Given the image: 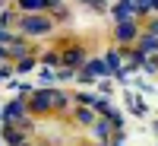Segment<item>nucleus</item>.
Returning a JSON list of instances; mask_svg holds the SVG:
<instances>
[{"label": "nucleus", "mask_w": 158, "mask_h": 146, "mask_svg": "<svg viewBox=\"0 0 158 146\" xmlns=\"http://www.w3.org/2000/svg\"><path fill=\"white\" fill-rule=\"evenodd\" d=\"M133 13H136V3H133V0H120V3L114 7V19H117V22H130Z\"/></svg>", "instance_id": "obj_1"}, {"label": "nucleus", "mask_w": 158, "mask_h": 146, "mask_svg": "<svg viewBox=\"0 0 158 146\" xmlns=\"http://www.w3.org/2000/svg\"><path fill=\"white\" fill-rule=\"evenodd\" d=\"M54 102H63V99H60V95H54V92H38L35 102H32V108H35V111H44V108H51Z\"/></svg>", "instance_id": "obj_2"}, {"label": "nucleus", "mask_w": 158, "mask_h": 146, "mask_svg": "<svg viewBox=\"0 0 158 146\" xmlns=\"http://www.w3.org/2000/svg\"><path fill=\"white\" fill-rule=\"evenodd\" d=\"M104 73H111L104 60H89V67L82 70V76H85V79H89V76H104Z\"/></svg>", "instance_id": "obj_3"}, {"label": "nucleus", "mask_w": 158, "mask_h": 146, "mask_svg": "<svg viewBox=\"0 0 158 146\" xmlns=\"http://www.w3.org/2000/svg\"><path fill=\"white\" fill-rule=\"evenodd\" d=\"M22 29L29 35H38V32H48V19H22Z\"/></svg>", "instance_id": "obj_4"}, {"label": "nucleus", "mask_w": 158, "mask_h": 146, "mask_svg": "<svg viewBox=\"0 0 158 146\" xmlns=\"http://www.w3.org/2000/svg\"><path fill=\"white\" fill-rule=\"evenodd\" d=\"M136 25L133 22H117V42H133Z\"/></svg>", "instance_id": "obj_5"}, {"label": "nucleus", "mask_w": 158, "mask_h": 146, "mask_svg": "<svg viewBox=\"0 0 158 146\" xmlns=\"http://www.w3.org/2000/svg\"><path fill=\"white\" fill-rule=\"evenodd\" d=\"M111 134H114V127H111L108 121H95V137H98V143H108Z\"/></svg>", "instance_id": "obj_6"}, {"label": "nucleus", "mask_w": 158, "mask_h": 146, "mask_svg": "<svg viewBox=\"0 0 158 146\" xmlns=\"http://www.w3.org/2000/svg\"><path fill=\"white\" fill-rule=\"evenodd\" d=\"M3 117H6V121H19V117H22V102H10L3 108Z\"/></svg>", "instance_id": "obj_7"}, {"label": "nucleus", "mask_w": 158, "mask_h": 146, "mask_svg": "<svg viewBox=\"0 0 158 146\" xmlns=\"http://www.w3.org/2000/svg\"><path fill=\"white\" fill-rule=\"evenodd\" d=\"M139 48H142V54H146V51H158V38H155V35H142Z\"/></svg>", "instance_id": "obj_8"}, {"label": "nucleus", "mask_w": 158, "mask_h": 146, "mask_svg": "<svg viewBox=\"0 0 158 146\" xmlns=\"http://www.w3.org/2000/svg\"><path fill=\"white\" fill-rule=\"evenodd\" d=\"M76 117H79V124H92V121H95V111H92V108H79Z\"/></svg>", "instance_id": "obj_9"}, {"label": "nucleus", "mask_w": 158, "mask_h": 146, "mask_svg": "<svg viewBox=\"0 0 158 146\" xmlns=\"http://www.w3.org/2000/svg\"><path fill=\"white\" fill-rule=\"evenodd\" d=\"M104 64H108V70H111V73H117V70H120V54H117V51H111Z\"/></svg>", "instance_id": "obj_10"}, {"label": "nucleus", "mask_w": 158, "mask_h": 146, "mask_svg": "<svg viewBox=\"0 0 158 146\" xmlns=\"http://www.w3.org/2000/svg\"><path fill=\"white\" fill-rule=\"evenodd\" d=\"M22 3V10H41V7H48V0H19Z\"/></svg>", "instance_id": "obj_11"}, {"label": "nucleus", "mask_w": 158, "mask_h": 146, "mask_svg": "<svg viewBox=\"0 0 158 146\" xmlns=\"http://www.w3.org/2000/svg\"><path fill=\"white\" fill-rule=\"evenodd\" d=\"M79 60H82V54H79V51H73V54H67V64H70V67H79Z\"/></svg>", "instance_id": "obj_12"}, {"label": "nucleus", "mask_w": 158, "mask_h": 146, "mask_svg": "<svg viewBox=\"0 0 158 146\" xmlns=\"http://www.w3.org/2000/svg\"><path fill=\"white\" fill-rule=\"evenodd\" d=\"M149 35H155V38H158V19H152V22H149Z\"/></svg>", "instance_id": "obj_13"}, {"label": "nucleus", "mask_w": 158, "mask_h": 146, "mask_svg": "<svg viewBox=\"0 0 158 146\" xmlns=\"http://www.w3.org/2000/svg\"><path fill=\"white\" fill-rule=\"evenodd\" d=\"M6 42H10V35H6L3 29H0V45H6Z\"/></svg>", "instance_id": "obj_14"}, {"label": "nucleus", "mask_w": 158, "mask_h": 146, "mask_svg": "<svg viewBox=\"0 0 158 146\" xmlns=\"http://www.w3.org/2000/svg\"><path fill=\"white\" fill-rule=\"evenodd\" d=\"M114 146H120V143H114Z\"/></svg>", "instance_id": "obj_15"}]
</instances>
